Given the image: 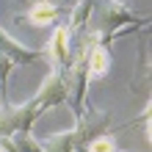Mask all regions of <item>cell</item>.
<instances>
[{
  "instance_id": "cell-1",
  "label": "cell",
  "mask_w": 152,
  "mask_h": 152,
  "mask_svg": "<svg viewBox=\"0 0 152 152\" xmlns=\"http://www.w3.org/2000/svg\"><path fill=\"white\" fill-rule=\"evenodd\" d=\"M105 127H108V116L100 113V111L86 108V113L77 119L75 130L58 133V136L47 138L42 144V152H83L91 138H97L100 133H105Z\"/></svg>"
},
{
  "instance_id": "cell-2",
  "label": "cell",
  "mask_w": 152,
  "mask_h": 152,
  "mask_svg": "<svg viewBox=\"0 0 152 152\" xmlns=\"http://www.w3.org/2000/svg\"><path fill=\"white\" fill-rule=\"evenodd\" d=\"M147 22H149V17L133 14L122 0H102L100 25L94 28V33H97V39H100L102 44H111L116 36L130 33V31H136V28H141V25H147Z\"/></svg>"
},
{
  "instance_id": "cell-3",
  "label": "cell",
  "mask_w": 152,
  "mask_h": 152,
  "mask_svg": "<svg viewBox=\"0 0 152 152\" xmlns=\"http://www.w3.org/2000/svg\"><path fill=\"white\" fill-rule=\"evenodd\" d=\"M0 53H3L14 66H28V64H36V61H47V50H31V47H25V44L14 42L3 28H0Z\"/></svg>"
},
{
  "instance_id": "cell-4",
  "label": "cell",
  "mask_w": 152,
  "mask_h": 152,
  "mask_svg": "<svg viewBox=\"0 0 152 152\" xmlns=\"http://www.w3.org/2000/svg\"><path fill=\"white\" fill-rule=\"evenodd\" d=\"M47 61L53 64V69H58V72H64L69 66V61H72V50H69V31L64 25H58L56 31H53V39L47 47Z\"/></svg>"
},
{
  "instance_id": "cell-5",
  "label": "cell",
  "mask_w": 152,
  "mask_h": 152,
  "mask_svg": "<svg viewBox=\"0 0 152 152\" xmlns=\"http://www.w3.org/2000/svg\"><path fill=\"white\" fill-rule=\"evenodd\" d=\"M111 69V53L108 44H102L97 39V33H88V80H97L102 75H108Z\"/></svg>"
},
{
  "instance_id": "cell-6",
  "label": "cell",
  "mask_w": 152,
  "mask_h": 152,
  "mask_svg": "<svg viewBox=\"0 0 152 152\" xmlns=\"http://www.w3.org/2000/svg\"><path fill=\"white\" fill-rule=\"evenodd\" d=\"M61 14H64L61 6L50 3V0H42V3H31V8L25 11V17H20V20H28L31 25H36V28H44V25H56Z\"/></svg>"
},
{
  "instance_id": "cell-7",
  "label": "cell",
  "mask_w": 152,
  "mask_h": 152,
  "mask_svg": "<svg viewBox=\"0 0 152 152\" xmlns=\"http://www.w3.org/2000/svg\"><path fill=\"white\" fill-rule=\"evenodd\" d=\"M91 8H94L91 0H77L75 8H72V14H69V28L66 31L69 33H72V31H80L88 20H91Z\"/></svg>"
},
{
  "instance_id": "cell-8",
  "label": "cell",
  "mask_w": 152,
  "mask_h": 152,
  "mask_svg": "<svg viewBox=\"0 0 152 152\" xmlns=\"http://www.w3.org/2000/svg\"><path fill=\"white\" fill-rule=\"evenodd\" d=\"M11 141H14V149L17 152H42V144L33 141L31 133H14Z\"/></svg>"
},
{
  "instance_id": "cell-9",
  "label": "cell",
  "mask_w": 152,
  "mask_h": 152,
  "mask_svg": "<svg viewBox=\"0 0 152 152\" xmlns=\"http://www.w3.org/2000/svg\"><path fill=\"white\" fill-rule=\"evenodd\" d=\"M83 152H116V141H113L111 136H105V133H100L97 138H91V141L86 144Z\"/></svg>"
},
{
  "instance_id": "cell-10",
  "label": "cell",
  "mask_w": 152,
  "mask_h": 152,
  "mask_svg": "<svg viewBox=\"0 0 152 152\" xmlns=\"http://www.w3.org/2000/svg\"><path fill=\"white\" fill-rule=\"evenodd\" d=\"M28 3H42V0H28Z\"/></svg>"
},
{
  "instance_id": "cell-11",
  "label": "cell",
  "mask_w": 152,
  "mask_h": 152,
  "mask_svg": "<svg viewBox=\"0 0 152 152\" xmlns=\"http://www.w3.org/2000/svg\"><path fill=\"white\" fill-rule=\"evenodd\" d=\"M91 3H97V0H91Z\"/></svg>"
},
{
  "instance_id": "cell-12",
  "label": "cell",
  "mask_w": 152,
  "mask_h": 152,
  "mask_svg": "<svg viewBox=\"0 0 152 152\" xmlns=\"http://www.w3.org/2000/svg\"><path fill=\"white\" fill-rule=\"evenodd\" d=\"M116 152H119V149H116Z\"/></svg>"
}]
</instances>
